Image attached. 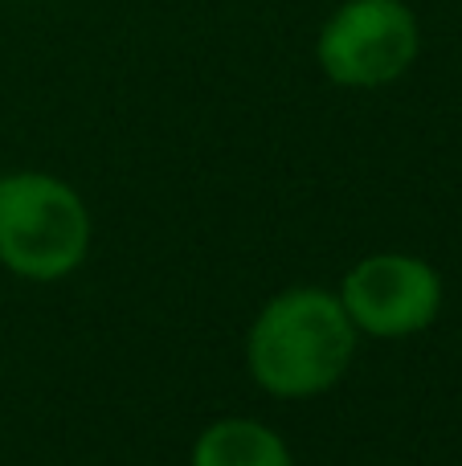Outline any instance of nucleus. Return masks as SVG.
<instances>
[{"instance_id": "7ed1b4c3", "label": "nucleus", "mask_w": 462, "mask_h": 466, "mask_svg": "<svg viewBox=\"0 0 462 466\" xmlns=\"http://www.w3.org/2000/svg\"><path fill=\"white\" fill-rule=\"evenodd\" d=\"M422 49V29L406 0H344L316 37V62L336 86L377 90L397 82Z\"/></svg>"}, {"instance_id": "39448f33", "label": "nucleus", "mask_w": 462, "mask_h": 466, "mask_svg": "<svg viewBox=\"0 0 462 466\" xmlns=\"http://www.w3.org/2000/svg\"><path fill=\"white\" fill-rule=\"evenodd\" d=\"M193 466H295L283 434L250 418L213 421L188 454Z\"/></svg>"}, {"instance_id": "20e7f679", "label": "nucleus", "mask_w": 462, "mask_h": 466, "mask_svg": "<svg viewBox=\"0 0 462 466\" xmlns=\"http://www.w3.org/2000/svg\"><path fill=\"white\" fill-rule=\"evenodd\" d=\"M336 295L360 336L397 339L438 319L442 274L414 254H373L344 274Z\"/></svg>"}, {"instance_id": "f257e3e1", "label": "nucleus", "mask_w": 462, "mask_h": 466, "mask_svg": "<svg viewBox=\"0 0 462 466\" xmlns=\"http://www.w3.org/2000/svg\"><path fill=\"white\" fill-rule=\"evenodd\" d=\"M357 336L340 295L295 287L270 299L250 323L246 364L270 397H319L348 372Z\"/></svg>"}, {"instance_id": "f03ea898", "label": "nucleus", "mask_w": 462, "mask_h": 466, "mask_svg": "<svg viewBox=\"0 0 462 466\" xmlns=\"http://www.w3.org/2000/svg\"><path fill=\"white\" fill-rule=\"evenodd\" d=\"M90 249V213L65 180L49 172L0 177V262L16 279L57 282Z\"/></svg>"}]
</instances>
